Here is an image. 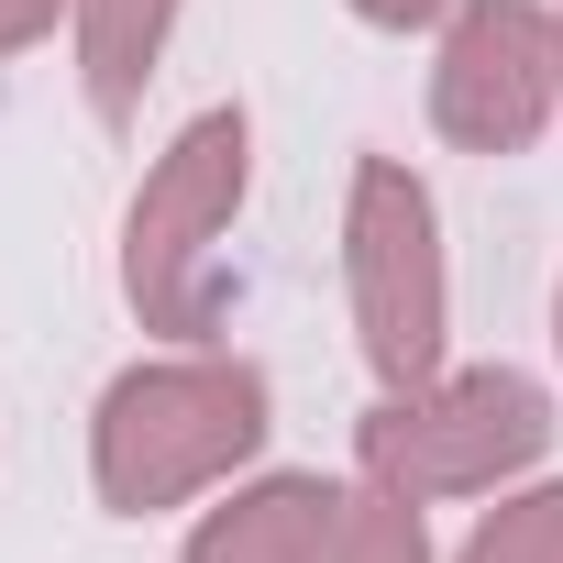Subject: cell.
I'll list each match as a JSON object with an SVG mask.
<instances>
[{
    "label": "cell",
    "instance_id": "9c48e42d",
    "mask_svg": "<svg viewBox=\"0 0 563 563\" xmlns=\"http://www.w3.org/2000/svg\"><path fill=\"white\" fill-rule=\"evenodd\" d=\"M464 563H563V497H530V508H497L475 530Z\"/></svg>",
    "mask_w": 563,
    "mask_h": 563
},
{
    "label": "cell",
    "instance_id": "5b68a950",
    "mask_svg": "<svg viewBox=\"0 0 563 563\" xmlns=\"http://www.w3.org/2000/svg\"><path fill=\"white\" fill-rule=\"evenodd\" d=\"M541 89H552V45L541 23L519 12V0H497V12H475L453 34V67H442V122L464 144H519L541 122Z\"/></svg>",
    "mask_w": 563,
    "mask_h": 563
},
{
    "label": "cell",
    "instance_id": "6da1fadb",
    "mask_svg": "<svg viewBox=\"0 0 563 563\" xmlns=\"http://www.w3.org/2000/svg\"><path fill=\"white\" fill-rule=\"evenodd\" d=\"M265 431V387L232 365H166V376H133L111 387V420H100V486L122 508H155L177 486H199L210 464H232L243 442Z\"/></svg>",
    "mask_w": 563,
    "mask_h": 563
},
{
    "label": "cell",
    "instance_id": "ba28073f",
    "mask_svg": "<svg viewBox=\"0 0 563 563\" xmlns=\"http://www.w3.org/2000/svg\"><path fill=\"white\" fill-rule=\"evenodd\" d=\"M310 563H420V519L387 508V497H343Z\"/></svg>",
    "mask_w": 563,
    "mask_h": 563
},
{
    "label": "cell",
    "instance_id": "52a82bcc",
    "mask_svg": "<svg viewBox=\"0 0 563 563\" xmlns=\"http://www.w3.org/2000/svg\"><path fill=\"white\" fill-rule=\"evenodd\" d=\"M166 12H177V0H89V100H100L111 122L133 111V89H144V56H155Z\"/></svg>",
    "mask_w": 563,
    "mask_h": 563
},
{
    "label": "cell",
    "instance_id": "3957f363",
    "mask_svg": "<svg viewBox=\"0 0 563 563\" xmlns=\"http://www.w3.org/2000/svg\"><path fill=\"white\" fill-rule=\"evenodd\" d=\"M354 276H365V354L387 376H431V354H442V265H431V199L398 166H365Z\"/></svg>",
    "mask_w": 563,
    "mask_h": 563
},
{
    "label": "cell",
    "instance_id": "277c9868",
    "mask_svg": "<svg viewBox=\"0 0 563 563\" xmlns=\"http://www.w3.org/2000/svg\"><path fill=\"white\" fill-rule=\"evenodd\" d=\"M541 431H552V420H541V398H530L519 376H464V387H442L431 409H376L365 453H376V475H398V486H475V475L541 453Z\"/></svg>",
    "mask_w": 563,
    "mask_h": 563
},
{
    "label": "cell",
    "instance_id": "30bf717a",
    "mask_svg": "<svg viewBox=\"0 0 563 563\" xmlns=\"http://www.w3.org/2000/svg\"><path fill=\"white\" fill-rule=\"evenodd\" d=\"M45 12H56V0H0V45H23V34H34Z\"/></svg>",
    "mask_w": 563,
    "mask_h": 563
},
{
    "label": "cell",
    "instance_id": "8992f818",
    "mask_svg": "<svg viewBox=\"0 0 563 563\" xmlns=\"http://www.w3.org/2000/svg\"><path fill=\"white\" fill-rule=\"evenodd\" d=\"M332 508H343L332 486H265V497H243L232 519H210L188 563H310L321 530H332Z\"/></svg>",
    "mask_w": 563,
    "mask_h": 563
},
{
    "label": "cell",
    "instance_id": "7a4b0ae2",
    "mask_svg": "<svg viewBox=\"0 0 563 563\" xmlns=\"http://www.w3.org/2000/svg\"><path fill=\"white\" fill-rule=\"evenodd\" d=\"M232 199H243V122L210 111L133 199V299L155 332H199V265H210V232L232 221Z\"/></svg>",
    "mask_w": 563,
    "mask_h": 563
}]
</instances>
